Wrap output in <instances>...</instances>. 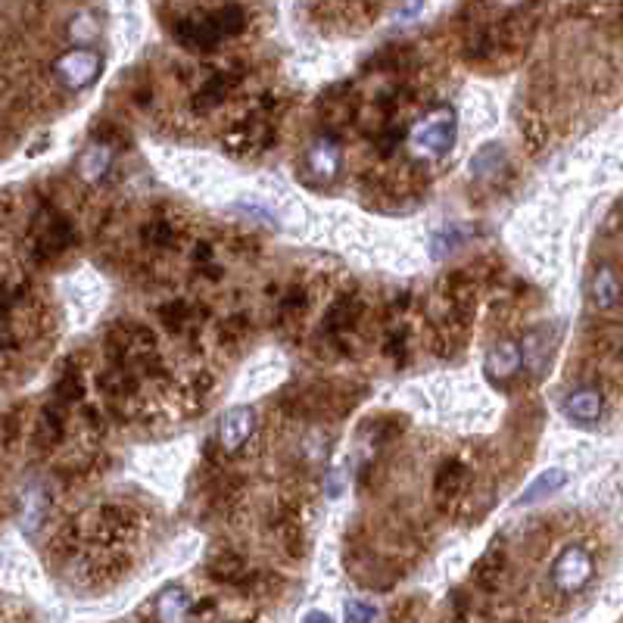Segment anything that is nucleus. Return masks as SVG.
<instances>
[{"label":"nucleus","mask_w":623,"mask_h":623,"mask_svg":"<svg viewBox=\"0 0 623 623\" xmlns=\"http://www.w3.org/2000/svg\"><path fill=\"white\" fill-rule=\"evenodd\" d=\"M278 113H281V103L272 94H265L253 110H247V116L231 125L225 138L228 147L237 156H253V153L268 150L278 138Z\"/></svg>","instance_id":"obj_1"},{"label":"nucleus","mask_w":623,"mask_h":623,"mask_svg":"<svg viewBox=\"0 0 623 623\" xmlns=\"http://www.w3.org/2000/svg\"><path fill=\"white\" fill-rule=\"evenodd\" d=\"M75 247V225L57 206H41L29 225V256L38 265L66 256Z\"/></svg>","instance_id":"obj_2"},{"label":"nucleus","mask_w":623,"mask_h":623,"mask_svg":"<svg viewBox=\"0 0 623 623\" xmlns=\"http://www.w3.org/2000/svg\"><path fill=\"white\" fill-rule=\"evenodd\" d=\"M455 128H458V119H455V110L452 106H433L427 110L409 131V144L418 156H443L452 150L455 144Z\"/></svg>","instance_id":"obj_3"},{"label":"nucleus","mask_w":623,"mask_h":623,"mask_svg":"<svg viewBox=\"0 0 623 623\" xmlns=\"http://www.w3.org/2000/svg\"><path fill=\"white\" fill-rule=\"evenodd\" d=\"M362 318H365V300H362V296L359 293H340L337 300L328 306V312H324L321 334L337 352L349 356V352H352V334H356Z\"/></svg>","instance_id":"obj_4"},{"label":"nucleus","mask_w":623,"mask_h":623,"mask_svg":"<svg viewBox=\"0 0 623 623\" xmlns=\"http://www.w3.org/2000/svg\"><path fill=\"white\" fill-rule=\"evenodd\" d=\"M78 521L85 527H91L88 533L106 546H116V543H122V539L138 533V514H134L131 508H125V505H100Z\"/></svg>","instance_id":"obj_5"},{"label":"nucleus","mask_w":623,"mask_h":623,"mask_svg":"<svg viewBox=\"0 0 623 623\" xmlns=\"http://www.w3.org/2000/svg\"><path fill=\"white\" fill-rule=\"evenodd\" d=\"M595 577V561L586 549L580 546H571V549H564L555 564H552V571H549V580L552 586L561 592V595H577L583 592Z\"/></svg>","instance_id":"obj_6"},{"label":"nucleus","mask_w":623,"mask_h":623,"mask_svg":"<svg viewBox=\"0 0 623 623\" xmlns=\"http://www.w3.org/2000/svg\"><path fill=\"white\" fill-rule=\"evenodd\" d=\"M100 53H94L91 47H78V50H69L63 57L53 63V75L66 88V91H85L91 81L100 75Z\"/></svg>","instance_id":"obj_7"},{"label":"nucleus","mask_w":623,"mask_h":623,"mask_svg":"<svg viewBox=\"0 0 623 623\" xmlns=\"http://www.w3.org/2000/svg\"><path fill=\"white\" fill-rule=\"evenodd\" d=\"M172 35H175V41L184 50H194V53H212L215 47L225 41V35L219 32V25H215V16L212 13L178 19Z\"/></svg>","instance_id":"obj_8"},{"label":"nucleus","mask_w":623,"mask_h":623,"mask_svg":"<svg viewBox=\"0 0 623 623\" xmlns=\"http://www.w3.org/2000/svg\"><path fill=\"white\" fill-rule=\"evenodd\" d=\"M240 78H243L240 69H215L212 75H206L197 85V91L191 94L194 113L206 116L212 110H219V106L231 97V91L240 85Z\"/></svg>","instance_id":"obj_9"},{"label":"nucleus","mask_w":623,"mask_h":623,"mask_svg":"<svg viewBox=\"0 0 623 623\" xmlns=\"http://www.w3.org/2000/svg\"><path fill=\"white\" fill-rule=\"evenodd\" d=\"M340 162H343V153H340V138L334 131H324L321 138L306 150V166L309 172L318 178V181H334L340 175Z\"/></svg>","instance_id":"obj_10"},{"label":"nucleus","mask_w":623,"mask_h":623,"mask_svg":"<svg viewBox=\"0 0 623 623\" xmlns=\"http://www.w3.org/2000/svg\"><path fill=\"white\" fill-rule=\"evenodd\" d=\"M253 430H256V412L247 409V405H240V409H231V412L222 418V424H219V437H215V440H219L222 452L237 455L243 446L250 443Z\"/></svg>","instance_id":"obj_11"},{"label":"nucleus","mask_w":623,"mask_h":623,"mask_svg":"<svg viewBox=\"0 0 623 623\" xmlns=\"http://www.w3.org/2000/svg\"><path fill=\"white\" fill-rule=\"evenodd\" d=\"M521 368H524V352H521V343H511V340H505V343L493 346V349H490V356H486V365H483L486 377H490V381H493V384H499V387L511 384L514 377L521 374Z\"/></svg>","instance_id":"obj_12"},{"label":"nucleus","mask_w":623,"mask_h":623,"mask_svg":"<svg viewBox=\"0 0 623 623\" xmlns=\"http://www.w3.org/2000/svg\"><path fill=\"white\" fill-rule=\"evenodd\" d=\"M268 530L275 533V539L287 549V555H303V549H306V527H303L300 514H296L293 505H278L272 518H268Z\"/></svg>","instance_id":"obj_13"},{"label":"nucleus","mask_w":623,"mask_h":623,"mask_svg":"<svg viewBox=\"0 0 623 623\" xmlns=\"http://www.w3.org/2000/svg\"><path fill=\"white\" fill-rule=\"evenodd\" d=\"M468 490V465L465 458H446V462L437 468V477H433V496H437L440 505H452L455 499H462Z\"/></svg>","instance_id":"obj_14"},{"label":"nucleus","mask_w":623,"mask_h":623,"mask_svg":"<svg viewBox=\"0 0 623 623\" xmlns=\"http://www.w3.org/2000/svg\"><path fill=\"white\" fill-rule=\"evenodd\" d=\"M558 343V334L552 328H530L524 337H521V352H524V368L533 374V377H543L546 365H549V356Z\"/></svg>","instance_id":"obj_15"},{"label":"nucleus","mask_w":623,"mask_h":623,"mask_svg":"<svg viewBox=\"0 0 623 623\" xmlns=\"http://www.w3.org/2000/svg\"><path fill=\"white\" fill-rule=\"evenodd\" d=\"M318 116L328 122L331 128H343L356 119V100H352V85H334L324 91V97L318 100Z\"/></svg>","instance_id":"obj_16"},{"label":"nucleus","mask_w":623,"mask_h":623,"mask_svg":"<svg viewBox=\"0 0 623 623\" xmlns=\"http://www.w3.org/2000/svg\"><path fill=\"white\" fill-rule=\"evenodd\" d=\"M63 440H66V405L50 402L38 415V424H35V449L53 452Z\"/></svg>","instance_id":"obj_17"},{"label":"nucleus","mask_w":623,"mask_h":623,"mask_svg":"<svg viewBox=\"0 0 623 623\" xmlns=\"http://www.w3.org/2000/svg\"><path fill=\"white\" fill-rule=\"evenodd\" d=\"M206 574H209V580H215V583L243 586V580L250 577V564H247V558H243L240 552L222 549V552H215V555L206 561Z\"/></svg>","instance_id":"obj_18"},{"label":"nucleus","mask_w":623,"mask_h":623,"mask_svg":"<svg viewBox=\"0 0 623 623\" xmlns=\"http://www.w3.org/2000/svg\"><path fill=\"white\" fill-rule=\"evenodd\" d=\"M309 312V290L303 284H290L281 296H278V306H275V324L281 331H293L300 328L303 318Z\"/></svg>","instance_id":"obj_19"},{"label":"nucleus","mask_w":623,"mask_h":623,"mask_svg":"<svg viewBox=\"0 0 623 623\" xmlns=\"http://www.w3.org/2000/svg\"><path fill=\"white\" fill-rule=\"evenodd\" d=\"M505 567H508V558H505V549L502 546H490L480 558L477 564L471 567V583L480 589V592H496L502 577H505Z\"/></svg>","instance_id":"obj_20"},{"label":"nucleus","mask_w":623,"mask_h":623,"mask_svg":"<svg viewBox=\"0 0 623 623\" xmlns=\"http://www.w3.org/2000/svg\"><path fill=\"white\" fill-rule=\"evenodd\" d=\"M605 412V402H602V393L595 387H577L574 393H567L564 399V415L571 418L574 424H595Z\"/></svg>","instance_id":"obj_21"},{"label":"nucleus","mask_w":623,"mask_h":623,"mask_svg":"<svg viewBox=\"0 0 623 623\" xmlns=\"http://www.w3.org/2000/svg\"><path fill=\"white\" fill-rule=\"evenodd\" d=\"M620 296H623V284H620L614 268L611 265L595 268V275L589 278V300H592V306L608 312V309L620 306Z\"/></svg>","instance_id":"obj_22"},{"label":"nucleus","mask_w":623,"mask_h":623,"mask_svg":"<svg viewBox=\"0 0 623 623\" xmlns=\"http://www.w3.org/2000/svg\"><path fill=\"white\" fill-rule=\"evenodd\" d=\"M110 166H113V144L103 141V138H94L91 147L78 156V178L88 181V184H97V181L106 178Z\"/></svg>","instance_id":"obj_23"},{"label":"nucleus","mask_w":623,"mask_h":623,"mask_svg":"<svg viewBox=\"0 0 623 623\" xmlns=\"http://www.w3.org/2000/svg\"><path fill=\"white\" fill-rule=\"evenodd\" d=\"M181 228L169 219V215H156V219L141 225V243L150 253H169L178 247Z\"/></svg>","instance_id":"obj_24"},{"label":"nucleus","mask_w":623,"mask_h":623,"mask_svg":"<svg viewBox=\"0 0 623 623\" xmlns=\"http://www.w3.org/2000/svg\"><path fill=\"white\" fill-rule=\"evenodd\" d=\"M206 315H209L206 309L197 312L187 300H169V303L159 306V321H162V328H166L169 334H184L194 321H200Z\"/></svg>","instance_id":"obj_25"},{"label":"nucleus","mask_w":623,"mask_h":623,"mask_svg":"<svg viewBox=\"0 0 623 623\" xmlns=\"http://www.w3.org/2000/svg\"><path fill=\"white\" fill-rule=\"evenodd\" d=\"M589 343H592V352L602 362H608L614 368L623 365V328H620V324H605L602 331H595L589 337Z\"/></svg>","instance_id":"obj_26"},{"label":"nucleus","mask_w":623,"mask_h":623,"mask_svg":"<svg viewBox=\"0 0 623 623\" xmlns=\"http://www.w3.org/2000/svg\"><path fill=\"white\" fill-rule=\"evenodd\" d=\"M81 399H85V377H81L75 362H66L57 384H53V402H60L69 409V405H78Z\"/></svg>","instance_id":"obj_27"},{"label":"nucleus","mask_w":623,"mask_h":623,"mask_svg":"<svg viewBox=\"0 0 623 623\" xmlns=\"http://www.w3.org/2000/svg\"><path fill=\"white\" fill-rule=\"evenodd\" d=\"M187 614H191V599H187L184 586H169L156 595V602H153L156 620H181Z\"/></svg>","instance_id":"obj_28"},{"label":"nucleus","mask_w":623,"mask_h":623,"mask_svg":"<svg viewBox=\"0 0 623 623\" xmlns=\"http://www.w3.org/2000/svg\"><path fill=\"white\" fill-rule=\"evenodd\" d=\"M47 514V493L41 490L38 483H32L29 490L22 493V514H19V524L25 533H35L44 521Z\"/></svg>","instance_id":"obj_29"},{"label":"nucleus","mask_w":623,"mask_h":623,"mask_svg":"<svg viewBox=\"0 0 623 623\" xmlns=\"http://www.w3.org/2000/svg\"><path fill=\"white\" fill-rule=\"evenodd\" d=\"M567 483V474L561 471V468H552V471H543L539 474L527 490L518 496V505H533V502H539V499H546V496H555L561 486Z\"/></svg>","instance_id":"obj_30"},{"label":"nucleus","mask_w":623,"mask_h":623,"mask_svg":"<svg viewBox=\"0 0 623 623\" xmlns=\"http://www.w3.org/2000/svg\"><path fill=\"white\" fill-rule=\"evenodd\" d=\"M499 172H508L505 153H502V147H496V144H486V147L471 159V175H474L477 181H493Z\"/></svg>","instance_id":"obj_31"},{"label":"nucleus","mask_w":623,"mask_h":623,"mask_svg":"<svg viewBox=\"0 0 623 623\" xmlns=\"http://www.w3.org/2000/svg\"><path fill=\"white\" fill-rule=\"evenodd\" d=\"M212 16H215V25H219V32L225 35V41L243 35V29H247V10L237 4H225L222 10H212Z\"/></svg>","instance_id":"obj_32"},{"label":"nucleus","mask_w":623,"mask_h":623,"mask_svg":"<svg viewBox=\"0 0 623 623\" xmlns=\"http://www.w3.org/2000/svg\"><path fill=\"white\" fill-rule=\"evenodd\" d=\"M247 337H250V318L247 315L237 312V315H231L219 324V346H225V349H237Z\"/></svg>","instance_id":"obj_33"},{"label":"nucleus","mask_w":623,"mask_h":623,"mask_svg":"<svg viewBox=\"0 0 623 623\" xmlns=\"http://www.w3.org/2000/svg\"><path fill=\"white\" fill-rule=\"evenodd\" d=\"M405 138H409V131H405L396 119H390V122H384L381 128L374 131V147H377V153H381V156H393L396 147Z\"/></svg>","instance_id":"obj_34"},{"label":"nucleus","mask_w":623,"mask_h":623,"mask_svg":"<svg viewBox=\"0 0 623 623\" xmlns=\"http://www.w3.org/2000/svg\"><path fill=\"white\" fill-rule=\"evenodd\" d=\"M412 63V50H405V47H387V50H381V53H377V57H374V63H368L371 69H377V72H402L405 66H409Z\"/></svg>","instance_id":"obj_35"},{"label":"nucleus","mask_w":623,"mask_h":623,"mask_svg":"<svg viewBox=\"0 0 623 623\" xmlns=\"http://www.w3.org/2000/svg\"><path fill=\"white\" fill-rule=\"evenodd\" d=\"M384 352L396 365L405 362V356H409V328H405V324H393L387 340H384Z\"/></svg>","instance_id":"obj_36"},{"label":"nucleus","mask_w":623,"mask_h":623,"mask_svg":"<svg viewBox=\"0 0 623 623\" xmlns=\"http://www.w3.org/2000/svg\"><path fill=\"white\" fill-rule=\"evenodd\" d=\"M69 38L78 41V44H88L97 38V19L91 13H78L72 22H69Z\"/></svg>","instance_id":"obj_37"},{"label":"nucleus","mask_w":623,"mask_h":623,"mask_svg":"<svg viewBox=\"0 0 623 623\" xmlns=\"http://www.w3.org/2000/svg\"><path fill=\"white\" fill-rule=\"evenodd\" d=\"M465 231L462 228H446V231H440L437 237H433V256H443V253H452V250H458L465 243Z\"/></svg>","instance_id":"obj_38"},{"label":"nucleus","mask_w":623,"mask_h":623,"mask_svg":"<svg viewBox=\"0 0 623 623\" xmlns=\"http://www.w3.org/2000/svg\"><path fill=\"white\" fill-rule=\"evenodd\" d=\"M191 262H194V268H203V265L215 262V253H212V243H209V240H197V243H194Z\"/></svg>","instance_id":"obj_39"},{"label":"nucleus","mask_w":623,"mask_h":623,"mask_svg":"<svg viewBox=\"0 0 623 623\" xmlns=\"http://www.w3.org/2000/svg\"><path fill=\"white\" fill-rule=\"evenodd\" d=\"M377 617L374 605H362V602H346V620H371Z\"/></svg>","instance_id":"obj_40"},{"label":"nucleus","mask_w":623,"mask_h":623,"mask_svg":"<svg viewBox=\"0 0 623 623\" xmlns=\"http://www.w3.org/2000/svg\"><path fill=\"white\" fill-rule=\"evenodd\" d=\"M187 617H200V620H203V617H219V611H215L212 599H203V605H194Z\"/></svg>","instance_id":"obj_41"},{"label":"nucleus","mask_w":623,"mask_h":623,"mask_svg":"<svg viewBox=\"0 0 623 623\" xmlns=\"http://www.w3.org/2000/svg\"><path fill=\"white\" fill-rule=\"evenodd\" d=\"M81 415H85V421H88L91 430H103V415L94 409V405H85V409H81Z\"/></svg>","instance_id":"obj_42"},{"label":"nucleus","mask_w":623,"mask_h":623,"mask_svg":"<svg viewBox=\"0 0 623 623\" xmlns=\"http://www.w3.org/2000/svg\"><path fill=\"white\" fill-rule=\"evenodd\" d=\"M611 225H620V228H623V200L617 203V209H614V215H611Z\"/></svg>","instance_id":"obj_43"}]
</instances>
